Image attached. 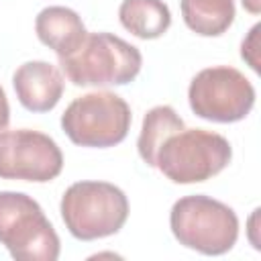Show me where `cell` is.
Here are the masks:
<instances>
[{
	"label": "cell",
	"mask_w": 261,
	"mask_h": 261,
	"mask_svg": "<svg viewBox=\"0 0 261 261\" xmlns=\"http://www.w3.org/2000/svg\"><path fill=\"white\" fill-rule=\"evenodd\" d=\"M63 169L57 143L39 130L16 128L0 133V177L22 181H51Z\"/></svg>",
	"instance_id": "ba28073f"
},
{
	"label": "cell",
	"mask_w": 261,
	"mask_h": 261,
	"mask_svg": "<svg viewBox=\"0 0 261 261\" xmlns=\"http://www.w3.org/2000/svg\"><path fill=\"white\" fill-rule=\"evenodd\" d=\"M232 157L230 143L212 130L181 128L157 151L155 167L173 184H200L218 175Z\"/></svg>",
	"instance_id": "277c9868"
},
{
	"label": "cell",
	"mask_w": 261,
	"mask_h": 261,
	"mask_svg": "<svg viewBox=\"0 0 261 261\" xmlns=\"http://www.w3.org/2000/svg\"><path fill=\"white\" fill-rule=\"evenodd\" d=\"M61 218L71 237L96 241L118 232L128 218V200L108 181H75L61 198Z\"/></svg>",
	"instance_id": "3957f363"
},
{
	"label": "cell",
	"mask_w": 261,
	"mask_h": 261,
	"mask_svg": "<svg viewBox=\"0 0 261 261\" xmlns=\"http://www.w3.org/2000/svg\"><path fill=\"white\" fill-rule=\"evenodd\" d=\"M243 2V8L249 10L251 14H259L261 12V0H241Z\"/></svg>",
	"instance_id": "2e32d148"
},
{
	"label": "cell",
	"mask_w": 261,
	"mask_h": 261,
	"mask_svg": "<svg viewBox=\"0 0 261 261\" xmlns=\"http://www.w3.org/2000/svg\"><path fill=\"white\" fill-rule=\"evenodd\" d=\"M130 108L114 92H90L61 114V128L73 145L106 149L122 143L130 128Z\"/></svg>",
	"instance_id": "8992f818"
},
{
	"label": "cell",
	"mask_w": 261,
	"mask_h": 261,
	"mask_svg": "<svg viewBox=\"0 0 261 261\" xmlns=\"http://www.w3.org/2000/svg\"><path fill=\"white\" fill-rule=\"evenodd\" d=\"M184 22L200 37H218L234 20V0H181Z\"/></svg>",
	"instance_id": "7c38bea8"
},
{
	"label": "cell",
	"mask_w": 261,
	"mask_h": 261,
	"mask_svg": "<svg viewBox=\"0 0 261 261\" xmlns=\"http://www.w3.org/2000/svg\"><path fill=\"white\" fill-rule=\"evenodd\" d=\"M35 31L43 45L59 57L73 53L86 39L88 31L80 14L67 6H47L35 18Z\"/></svg>",
	"instance_id": "30bf717a"
},
{
	"label": "cell",
	"mask_w": 261,
	"mask_h": 261,
	"mask_svg": "<svg viewBox=\"0 0 261 261\" xmlns=\"http://www.w3.org/2000/svg\"><path fill=\"white\" fill-rule=\"evenodd\" d=\"M190 108L212 122L243 120L255 104L253 84L234 67L214 65L198 71L188 88Z\"/></svg>",
	"instance_id": "52a82bcc"
},
{
	"label": "cell",
	"mask_w": 261,
	"mask_h": 261,
	"mask_svg": "<svg viewBox=\"0 0 261 261\" xmlns=\"http://www.w3.org/2000/svg\"><path fill=\"white\" fill-rule=\"evenodd\" d=\"M118 18L139 39H157L171 24V12L163 0H122Z\"/></svg>",
	"instance_id": "8fae6325"
},
{
	"label": "cell",
	"mask_w": 261,
	"mask_h": 261,
	"mask_svg": "<svg viewBox=\"0 0 261 261\" xmlns=\"http://www.w3.org/2000/svg\"><path fill=\"white\" fill-rule=\"evenodd\" d=\"M181 128H186V124H184L181 116L171 106L151 108L143 118V126H141L139 141H137L141 159L147 165L155 167V157H157V151L163 145V141Z\"/></svg>",
	"instance_id": "4fadbf2b"
},
{
	"label": "cell",
	"mask_w": 261,
	"mask_h": 261,
	"mask_svg": "<svg viewBox=\"0 0 261 261\" xmlns=\"http://www.w3.org/2000/svg\"><path fill=\"white\" fill-rule=\"evenodd\" d=\"M8 120H10V106H8V98L0 86V133L6 130L8 126Z\"/></svg>",
	"instance_id": "9a60e30c"
},
{
	"label": "cell",
	"mask_w": 261,
	"mask_h": 261,
	"mask_svg": "<svg viewBox=\"0 0 261 261\" xmlns=\"http://www.w3.org/2000/svg\"><path fill=\"white\" fill-rule=\"evenodd\" d=\"M259 31H261V27L255 24V27L251 29L249 37H247V39L243 41V45H241V57H243L255 71H259V57H257V49H259L257 37H259Z\"/></svg>",
	"instance_id": "5bb4252c"
},
{
	"label": "cell",
	"mask_w": 261,
	"mask_h": 261,
	"mask_svg": "<svg viewBox=\"0 0 261 261\" xmlns=\"http://www.w3.org/2000/svg\"><path fill=\"white\" fill-rule=\"evenodd\" d=\"M0 243L16 261H55L61 249L43 208L22 192H0Z\"/></svg>",
	"instance_id": "5b68a950"
},
{
	"label": "cell",
	"mask_w": 261,
	"mask_h": 261,
	"mask_svg": "<svg viewBox=\"0 0 261 261\" xmlns=\"http://www.w3.org/2000/svg\"><path fill=\"white\" fill-rule=\"evenodd\" d=\"M169 226L179 245L202 255H224L239 239L234 210L204 194L179 198L171 206Z\"/></svg>",
	"instance_id": "7a4b0ae2"
},
{
	"label": "cell",
	"mask_w": 261,
	"mask_h": 261,
	"mask_svg": "<svg viewBox=\"0 0 261 261\" xmlns=\"http://www.w3.org/2000/svg\"><path fill=\"white\" fill-rule=\"evenodd\" d=\"M12 86L18 102L31 112H49L63 96V75L49 61H27L14 75Z\"/></svg>",
	"instance_id": "9c48e42d"
},
{
	"label": "cell",
	"mask_w": 261,
	"mask_h": 261,
	"mask_svg": "<svg viewBox=\"0 0 261 261\" xmlns=\"http://www.w3.org/2000/svg\"><path fill=\"white\" fill-rule=\"evenodd\" d=\"M59 65L73 86H124L139 75L143 57L112 33H90L73 53L59 57Z\"/></svg>",
	"instance_id": "6da1fadb"
}]
</instances>
